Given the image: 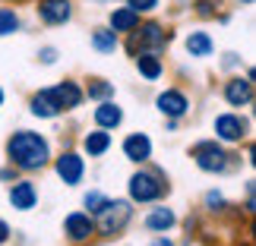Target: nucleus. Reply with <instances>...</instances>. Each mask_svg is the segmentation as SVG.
Here are the masks:
<instances>
[{
    "label": "nucleus",
    "instance_id": "1",
    "mask_svg": "<svg viewBox=\"0 0 256 246\" xmlns=\"http://www.w3.org/2000/svg\"><path fill=\"white\" fill-rule=\"evenodd\" d=\"M6 152H10V161L22 171H38V167L48 164V142L42 139L38 133H13L6 142Z\"/></svg>",
    "mask_w": 256,
    "mask_h": 246
},
{
    "label": "nucleus",
    "instance_id": "2",
    "mask_svg": "<svg viewBox=\"0 0 256 246\" xmlns=\"http://www.w3.org/2000/svg\"><path fill=\"white\" fill-rule=\"evenodd\" d=\"M98 215H102L98 228H102V234L111 237V234H117L126 221H130V205L126 202H104L102 209H98Z\"/></svg>",
    "mask_w": 256,
    "mask_h": 246
},
{
    "label": "nucleus",
    "instance_id": "3",
    "mask_svg": "<svg viewBox=\"0 0 256 246\" xmlns=\"http://www.w3.org/2000/svg\"><path fill=\"white\" fill-rule=\"evenodd\" d=\"M164 186L158 183V177H152V174H133V180H130V196L136 202H152V199H158Z\"/></svg>",
    "mask_w": 256,
    "mask_h": 246
},
{
    "label": "nucleus",
    "instance_id": "4",
    "mask_svg": "<svg viewBox=\"0 0 256 246\" xmlns=\"http://www.w3.org/2000/svg\"><path fill=\"white\" fill-rule=\"evenodd\" d=\"M193 158H196V164H200L202 171H224V167H228V155H224L215 142H202V145H196Z\"/></svg>",
    "mask_w": 256,
    "mask_h": 246
},
{
    "label": "nucleus",
    "instance_id": "5",
    "mask_svg": "<svg viewBox=\"0 0 256 246\" xmlns=\"http://www.w3.org/2000/svg\"><path fill=\"white\" fill-rule=\"evenodd\" d=\"M215 133H218V139H224V142H238V139H244V133H247V123L234 114H222L218 120H215Z\"/></svg>",
    "mask_w": 256,
    "mask_h": 246
},
{
    "label": "nucleus",
    "instance_id": "6",
    "mask_svg": "<svg viewBox=\"0 0 256 246\" xmlns=\"http://www.w3.org/2000/svg\"><path fill=\"white\" fill-rule=\"evenodd\" d=\"M38 13H42V19L48 25H60L70 19V0H42V6H38Z\"/></svg>",
    "mask_w": 256,
    "mask_h": 246
},
{
    "label": "nucleus",
    "instance_id": "7",
    "mask_svg": "<svg viewBox=\"0 0 256 246\" xmlns=\"http://www.w3.org/2000/svg\"><path fill=\"white\" fill-rule=\"evenodd\" d=\"M35 199H38V193H35V186L28 183V180H19L13 183V190H10V202H13V209H35Z\"/></svg>",
    "mask_w": 256,
    "mask_h": 246
},
{
    "label": "nucleus",
    "instance_id": "8",
    "mask_svg": "<svg viewBox=\"0 0 256 246\" xmlns=\"http://www.w3.org/2000/svg\"><path fill=\"white\" fill-rule=\"evenodd\" d=\"M224 98H228L234 107L250 104L253 101V85H250V79H231L228 85H224Z\"/></svg>",
    "mask_w": 256,
    "mask_h": 246
},
{
    "label": "nucleus",
    "instance_id": "9",
    "mask_svg": "<svg viewBox=\"0 0 256 246\" xmlns=\"http://www.w3.org/2000/svg\"><path fill=\"white\" fill-rule=\"evenodd\" d=\"M57 174H60L64 183H80L82 177V158L80 155H64V158H57Z\"/></svg>",
    "mask_w": 256,
    "mask_h": 246
},
{
    "label": "nucleus",
    "instance_id": "10",
    "mask_svg": "<svg viewBox=\"0 0 256 246\" xmlns=\"http://www.w3.org/2000/svg\"><path fill=\"white\" fill-rule=\"evenodd\" d=\"M124 155H126L130 161H146V158L152 155V142L146 139L142 133H136V136H130V139L124 142Z\"/></svg>",
    "mask_w": 256,
    "mask_h": 246
},
{
    "label": "nucleus",
    "instance_id": "11",
    "mask_svg": "<svg viewBox=\"0 0 256 246\" xmlns=\"http://www.w3.org/2000/svg\"><path fill=\"white\" fill-rule=\"evenodd\" d=\"M92 231H95V224H92V218H88V215H82V212H76V215H70V218H66V234H70V240H86Z\"/></svg>",
    "mask_w": 256,
    "mask_h": 246
},
{
    "label": "nucleus",
    "instance_id": "12",
    "mask_svg": "<svg viewBox=\"0 0 256 246\" xmlns=\"http://www.w3.org/2000/svg\"><path fill=\"white\" fill-rule=\"evenodd\" d=\"M186 98L180 95V92H164V95H158V111L162 114H168V117H180V114H186Z\"/></svg>",
    "mask_w": 256,
    "mask_h": 246
},
{
    "label": "nucleus",
    "instance_id": "13",
    "mask_svg": "<svg viewBox=\"0 0 256 246\" xmlns=\"http://www.w3.org/2000/svg\"><path fill=\"white\" fill-rule=\"evenodd\" d=\"M32 114L35 117H54V114H60V104H57V98L51 95V88H48V92H38L32 98Z\"/></svg>",
    "mask_w": 256,
    "mask_h": 246
},
{
    "label": "nucleus",
    "instance_id": "14",
    "mask_svg": "<svg viewBox=\"0 0 256 246\" xmlns=\"http://www.w3.org/2000/svg\"><path fill=\"white\" fill-rule=\"evenodd\" d=\"M140 25V13L130 6H124V9H114L111 13V28L114 32H133V28Z\"/></svg>",
    "mask_w": 256,
    "mask_h": 246
},
{
    "label": "nucleus",
    "instance_id": "15",
    "mask_svg": "<svg viewBox=\"0 0 256 246\" xmlns=\"http://www.w3.org/2000/svg\"><path fill=\"white\" fill-rule=\"evenodd\" d=\"M51 95L57 98V104H60V111H64V107H76V104L82 101V92H80V85H73V82H64V85L51 88Z\"/></svg>",
    "mask_w": 256,
    "mask_h": 246
},
{
    "label": "nucleus",
    "instance_id": "16",
    "mask_svg": "<svg viewBox=\"0 0 256 246\" xmlns=\"http://www.w3.org/2000/svg\"><path fill=\"white\" fill-rule=\"evenodd\" d=\"M136 41H140V47H162L164 41H168V35L162 32V25L149 22V25H142V28H140V35H136Z\"/></svg>",
    "mask_w": 256,
    "mask_h": 246
},
{
    "label": "nucleus",
    "instance_id": "17",
    "mask_svg": "<svg viewBox=\"0 0 256 246\" xmlns=\"http://www.w3.org/2000/svg\"><path fill=\"white\" fill-rule=\"evenodd\" d=\"M95 120H98V126H117V123L124 120V114H120V107H117V104L104 101V104L95 107Z\"/></svg>",
    "mask_w": 256,
    "mask_h": 246
},
{
    "label": "nucleus",
    "instance_id": "18",
    "mask_svg": "<svg viewBox=\"0 0 256 246\" xmlns=\"http://www.w3.org/2000/svg\"><path fill=\"white\" fill-rule=\"evenodd\" d=\"M186 51H190V57H209L212 54V38L206 32H193L186 38Z\"/></svg>",
    "mask_w": 256,
    "mask_h": 246
},
{
    "label": "nucleus",
    "instance_id": "19",
    "mask_svg": "<svg viewBox=\"0 0 256 246\" xmlns=\"http://www.w3.org/2000/svg\"><path fill=\"white\" fill-rule=\"evenodd\" d=\"M174 224V212L171 209H155L149 218H146V228L149 231H168Z\"/></svg>",
    "mask_w": 256,
    "mask_h": 246
},
{
    "label": "nucleus",
    "instance_id": "20",
    "mask_svg": "<svg viewBox=\"0 0 256 246\" xmlns=\"http://www.w3.org/2000/svg\"><path fill=\"white\" fill-rule=\"evenodd\" d=\"M136 63H140V73L146 76V79H158V76H162V60H158V57L142 54V57H136Z\"/></svg>",
    "mask_w": 256,
    "mask_h": 246
},
{
    "label": "nucleus",
    "instance_id": "21",
    "mask_svg": "<svg viewBox=\"0 0 256 246\" xmlns=\"http://www.w3.org/2000/svg\"><path fill=\"white\" fill-rule=\"evenodd\" d=\"M108 145H111V136L108 133H88L86 136V152L88 155H104Z\"/></svg>",
    "mask_w": 256,
    "mask_h": 246
},
{
    "label": "nucleus",
    "instance_id": "22",
    "mask_svg": "<svg viewBox=\"0 0 256 246\" xmlns=\"http://www.w3.org/2000/svg\"><path fill=\"white\" fill-rule=\"evenodd\" d=\"M92 44H95V51H114L117 38H114V32H95L92 35Z\"/></svg>",
    "mask_w": 256,
    "mask_h": 246
},
{
    "label": "nucleus",
    "instance_id": "23",
    "mask_svg": "<svg viewBox=\"0 0 256 246\" xmlns=\"http://www.w3.org/2000/svg\"><path fill=\"white\" fill-rule=\"evenodd\" d=\"M19 28V19L13 9H0V35H10V32H16Z\"/></svg>",
    "mask_w": 256,
    "mask_h": 246
},
{
    "label": "nucleus",
    "instance_id": "24",
    "mask_svg": "<svg viewBox=\"0 0 256 246\" xmlns=\"http://www.w3.org/2000/svg\"><path fill=\"white\" fill-rule=\"evenodd\" d=\"M111 92H114L111 82H95V85H88V98H108Z\"/></svg>",
    "mask_w": 256,
    "mask_h": 246
},
{
    "label": "nucleus",
    "instance_id": "25",
    "mask_svg": "<svg viewBox=\"0 0 256 246\" xmlns=\"http://www.w3.org/2000/svg\"><path fill=\"white\" fill-rule=\"evenodd\" d=\"M126 3H130V9H136V13H146V9L158 6V0H126Z\"/></svg>",
    "mask_w": 256,
    "mask_h": 246
},
{
    "label": "nucleus",
    "instance_id": "26",
    "mask_svg": "<svg viewBox=\"0 0 256 246\" xmlns=\"http://www.w3.org/2000/svg\"><path fill=\"white\" fill-rule=\"evenodd\" d=\"M86 205H88L92 212H98V209L104 205V196H102V193H88V196H86Z\"/></svg>",
    "mask_w": 256,
    "mask_h": 246
},
{
    "label": "nucleus",
    "instance_id": "27",
    "mask_svg": "<svg viewBox=\"0 0 256 246\" xmlns=\"http://www.w3.org/2000/svg\"><path fill=\"white\" fill-rule=\"evenodd\" d=\"M206 202H209L212 209H218V205H222V196L218 193H209V196H206Z\"/></svg>",
    "mask_w": 256,
    "mask_h": 246
},
{
    "label": "nucleus",
    "instance_id": "28",
    "mask_svg": "<svg viewBox=\"0 0 256 246\" xmlns=\"http://www.w3.org/2000/svg\"><path fill=\"white\" fill-rule=\"evenodd\" d=\"M54 57H57V54L51 51V47H44V51H42V60H44V63H54Z\"/></svg>",
    "mask_w": 256,
    "mask_h": 246
},
{
    "label": "nucleus",
    "instance_id": "29",
    "mask_svg": "<svg viewBox=\"0 0 256 246\" xmlns=\"http://www.w3.org/2000/svg\"><path fill=\"white\" fill-rule=\"evenodd\" d=\"M196 6H200L202 16H212V3H206V0H202V3H196Z\"/></svg>",
    "mask_w": 256,
    "mask_h": 246
},
{
    "label": "nucleus",
    "instance_id": "30",
    "mask_svg": "<svg viewBox=\"0 0 256 246\" xmlns=\"http://www.w3.org/2000/svg\"><path fill=\"white\" fill-rule=\"evenodd\" d=\"M6 237H10V228H6V224H4V221H0V243H4Z\"/></svg>",
    "mask_w": 256,
    "mask_h": 246
},
{
    "label": "nucleus",
    "instance_id": "31",
    "mask_svg": "<svg viewBox=\"0 0 256 246\" xmlns=\"http://www.w3.org/2000/svg\"><path fill=\"white\" fill-rule=\"evenodd\" d=\"M152 246H174V243H171V240H155Z\"/></svg>",
    "mask_w": 256,
    "mask_h": 246
},
{
    "label": "nucleus",
    "instance_id": "32",
    "mask_svg": "<svg viewBox=\"0 0 256 246\" xmlns=\"http://www.w3.org/2000/svg\"><path fill=\"white\" fill-rule=\"evenodd\" d=\"M0 104H4V92H0Z\"/></svg>",
    "mask_w": 256,
    "mask_h": 246
},
{
    "label": "nucleus",
    "instance_id": "33",
    "mask_svg": "<svg viewBox=\"0 0 256 246\" xmlns=\"http://www.w3.org/2000/svg\"><path fill=\"white\" fill-rule=\"evenodd\" d=\"M244 3H253V0H244Z\"/></svg>",
    "mask_w": 256,
    "mask_h": 246
}]
</instances>
